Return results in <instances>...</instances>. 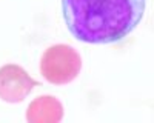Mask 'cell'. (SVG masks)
I'll list each match as a JSON object with an SVG mask.
<instances>
[{
	"label": "cell",
	"mask_w": 154,
	"mask_h": 123,
	"mask_svg": "<svg viewBox=\"0 0 154 123\" xmlns=\"http://www.w3.org/2000/svg\"><path fill=\"white\" fill-rule=\"evenodd\" d=\"M38 86L29 74L19 65H3L0 68V98L8 103H20Z\"/></svg>",
	"instance_id": "obj_3"
},
{
	"label": "cell",
	"mask_w": 154,
	"mask_h": 123,
	"mask_svg": "<svg viewBox=\"0 0 154 123\" xmlns=\"http://www.w3.org/2000/svg\"><path fill=\"white\" fill-rule=\"evenodd\" d=\"M146 0H62L63 19L77 40L94 45L120 42L145 14Z\"/></svg>",
	"instance_id": "obj_1"
},
{
	"label": "cell",
	"mask_w": 154,
	"mask_h": 123,
	"mask_svg": "<svg viewBox=\"0 0 154 123\" xmlns=\"http://www.w3.org/2000/svg\"><path fill=\"white\" fill-rule=\"evenodd\" d=\"M63 118V106L53 95H40L34 98L26 109L29 123H57Z\"/></svg>",
	"instance_id": "obj_4"
},
{
	"label": "cell",
	"mask_w": 154,
	"mask_h": 123,
	"mask_svg": "<svg viewBox=\"0 0 154 123\" xmlns=\"http://www.w3.org/2000/svg\"><path fill=\"white\" fill-rule=\"evenodd\" d=\"M82 69V57L69 45H53L42 56L40 72L53 85H66L72 82Z\"/></svg>",
	"instance_id": "obj_2"
}]
</instances>
